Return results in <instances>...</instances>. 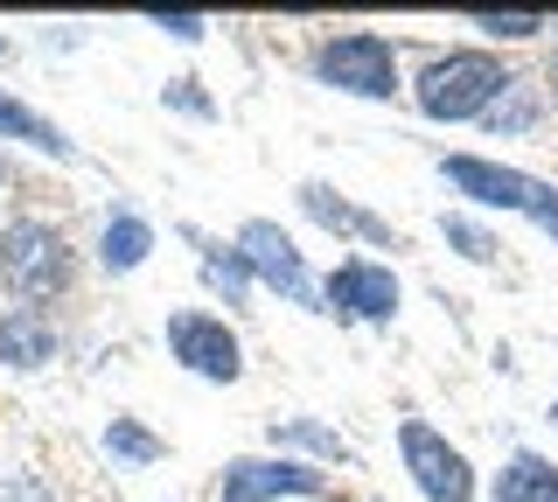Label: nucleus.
I'll list each match as a JSON object with an SVG mask.
<instances>
[{
  "mask_svg": "<svg viewBox=\"0 0 558 502\" xmlns=\"http://www.w3.org/2000/svg\"><path fill=\"white\" fill-rule=\"evenodd\" d=\"M0 502H63L35 467H0Z\"/></svg>",
  "mask_w": 558,
  "mask_h": 502,
  "instance_id": "23",
  "label": "nucleus"
},
{
  "mask_svg": "<svg viewBox=\"0 0 558 502\" xmlns=\"http://www.w3.org/2000/svg\"><path fill=\"white\" fill-rule=\"evenodd\" d=\"M523 63L482 42H426L412 49V77H405V106L426 126H482L496 112V98L517 84Z\"/></svg>",
  "mask_w": 558,
  "mask_h": 502,
  "instance_id": "1",
  "label": "nucleus"
},
{
  "mask_svg": "<svg viewBox=\"0 0 558 502\" xmlns=\"http://www.w3.org/2000/svg\"><path fill=\"white\" fill-rule=\"evenodd\" d=\"M537 77H545V98H551V112H558V28H551V42H545V71H537Z\"/></svg>",
  "mask_w": 558,
  "mask_h": 502,
  "instance_id": "26",
  "label": "nucleus"
},
{
  "mask_svg": "<svg viewBox=\"0 0 558 502\" xmlns=\"http://www.w3.org/2000/svg\"><path fill=\"white\" fill-rule=\"evenodd\" d=\"M391 454H398V475L426 502H482V467L468 461L461 440H447V426L405 412V419L391 426Z\"/></svg>",
  "mask_w": 558,
  "mask_h": 502,
  "instance_id": "6",
  "label": "nucleus"
},
{
  "mask_svg": "<svg viewBox=\"0 0 558 502\" xmlns=\"http://www.w3.org/2000/svg\"><path fill=\"white\" fill-rule=\"evenodd\" d=\"M293 210H301V223H314L322 237H336L342 252H371V258H391V266H398V252H405V231H398L391 217L371 210L363 196H349V188L322 182V175L293 182Z\"/></svg>",
  "mask_w": 558,
  "mask_h": 502,
  "instance_id": "10",
  "label": "nucleus"
},
{
  "mask_svg": "<svg viewBox=\"0 0 558 502\" xmlns=\"http://www.w3.org/2000/svg\"><path fill=\"white\" fill-rule=\"evenodd\" d=\"M70 350V335H63V321L57 315H35V307H0V370H14V377H43V370H57Z\"/></svg>",
  "mask_w": 558,
  "mask_h": 502,
  "instance_id": "14",
  "label": "nucleus"
},
{
  "mask_svg": "<svg viewBox=\"0 0 558 502\" xmlns=\"http://www.w3.org/2000/svg\"><path fill=\"white\" fill-rule=\"evenodd\" d=\"M174 237L189 245V258H196V280H203V301L217 307V315H244V307L258 301V280H252V266H244V252L231 245L223 231H209V223H174Z\"/></svg>",
  "mask_w": 558,
  "mask_h": 502,
  "instance_id": "12",
  "label": "nucleus"
},
{
  "mask_svg": "<svg viewBox=\"0 0 558 502\" xmlns=\"http://www.w3.org/2000/svg\"><path fill=\"white\" fill-rule=\"evenodd\" d=\"M433 175L447 182V196L461 203V210L517 217V223H531V210L545 203V188H551V175H531V168L502 161V154H482V147H447L440 161H433Z\"/></svg>",
  "mask_w": 558,
  "mask_h": 502,
  "instance_id": "4",
  "label": "nucleus"
},
{
  "mask_svg": "<svg viewBox=\"0 0 558 502\" xmlns=\"http://www.w3.org/2000/svg\"><path fill=\"white\" fill-rule=\"evenodd\" d=\"M231 245L244 252L258 293H272L279 307H301V315H322V272H314V258L301 252V237L279 217H244L231 231Z\"/></svg>",
  "mask_w": 558,
  "mask_h": 502,
  "instance_id": "8",
  "label": "nucleus"
},
{
  "mask_svg": "<svg viewBox=\"0 0 558 502\" xmlns=\"http://www.w3.org/2000/svg\"><path fill=\"white\" fill-rule=\"evenodd\" d=\"M322 315L342 328H398V315H405V272L391 258L342 252L336 266H322Z\"/></svg>",
  "mask_w": 558,
  "mask_h": 502,
  "instance_id": "7",
  "label": "nucleus"
},
{
  "mask_svg": "<svg viewBox=\"0 0 558 502\" xmlns=\"http://www.w3.org/2000/svg\"><path fill=\"white\" fill-rule=\"evenodd\" d=\"M84 272H92V258H84V245L63 223H49L35 210H14L0 223V293H8V307H35V315L70 307Z\"/></svg>",
  "mask_w": 558,
  "mask_h": 502,
  "instance_id": "2",
  "label": "nucleus"
},
{
  "mask_svg": "<svg viewBox=\"0 0 558 502\" xmlns=\"http://www.w3.org/2000/svg\"><path fill=\"white\" fill-rule=\"evenodd\" d=\"M482 502H558V461L545 446H510L496 475H482Z\"/></svg>",
  "mask_w": 558,
  "mask_h": 502,
  "instance_id": "16",
  "label": "nucleus"
},
{
  "mask_svg": "<svg viewBox=\"0 0 558 502\" xmlns=\"http://www.w3.org/2000/svg\"><path fill=\"white\" fill-rule=\"evenodd\" d=\"M209 502H336V475L252 446V454H223V467L209 475Z\"/></svg>",
  "mask_w": 558,
  "mask_h": 502,
  "instance_id": "9",
  "label": "nucleus"
},
{
  "mask_svg": "<svg viewBox=\"0 0 558 502\" xmlns=\"http://www.w3.org/2000/svg\"><path fill=\"white\" fill-rule=\"evenodd\" d=\"M161 112H168V119H189V126H217V119H223L217 91H209L196 71H182V77L161 84Z\"/></svg>",
  "mask_w": 558,
  "mask_h": 502,
  "instance_id": "21",
  "label": "nucleus"
},
{
  "mask_svg": "<svg viewBox=\"0 0 558 502\" xmlns=\"http://www.w3.org/2000/svg\"><path fill=\"white\" fill-rule=\"evenodd\" d=\"M545 426H551V432H558V391H551V405H545Z\"/></svg>",
  "mask_w": 558,
  "mask_h": 502,
  "instance_id": "28",
  "label": "nucleus"
},
{
  "mask_svg": "<svg viewBox=\"0 0 558 502\" xmlns=\"http://www.w3.org/2000/svg\"><path fill=\"white\" fill-rule=\"evenodd\" d=\"M266 446L272 454H293L307 467H356V446H349V432L336 419H322V412H279V419H266Z\"/></svg>",
  "mask_w": 558,
  "mask_h": 502,
  "instance_id": "15",
  "label": "nucleus"
},
{
  "mask_svg": "<svg viewBox=\"0 0 558 502\" xmlns=\"http://www.w3.org/2000/svg\"><path fill=\"white\" fill-rule=\"evenodd\" d=\"M461 22L475 28L482 49H502V57H510V49H545L551 28H558L551 14H537V8H468Z\"/></svg>",
  "mask_w": 558,
  "mask_h": 502,
  "instance_id": "18",
  "label": "nucleus"
},
{
  "mask_svg": "<svg viewBox=\"0 0 558 502\" xmlns=\"http://www.w3.org/2000/svg\"><path fill=\"white\" fill-rule=\"evenodd\" d=\"M98 454L119 467V475H147V467L168 461V440L154 432L140 412H112V419L98 426Z\"/></svg>",
  "mask_w": 558,
  "mask_h": 502,
  "instance_id": "19",
  "label": "nucleus"
},
{
  "mask_svg": "<svg viewBox=\"0 0 558 502\" xmlns=\"http://www.w3.org/2000/svg\"><path fill=\"white\" fill-rule=\"evenodd\" d=\"M84 36H92L84 22H63V28H43L35 42H43V57H70V49H84Z\"/></svg>",
  "mask_w": 558,
  "mask_h": 502,
  "instance_id": "24",
  "label": "nucleus"
},
{
  "mask_svg": "<svg viewBox=\"0 0 558 502\" xmlns=\"http://www.w3.org/2000/svg\"><path fill=\"white\" fill-rule=\"evenodd\" d=\"M301 77L314 91L356 98V106H398L412 77V49L384 28H322L301 49Z\"/></svg>",
  "mask_w": 558,
  "mask_h": 502,
  "instance_id": "3",
  "label": "nucleus"
},
{
  "mask_svg": "<svg viewBox=\"0 0 558 502\" xmlns=\"http://www.w3.org/2000/svg\"><path fill=\"white\" fill-rule=\"evenodd\" d=\"M0 147H22V154H35V161H57V168H84V147H77V133L63 126V119H49L35 98H22V91H8L0 84Z\"/></svg>",
  "mask_w": 558,
  "mask_h": 502,
  "instance_id": "13",
  "label": "nucleus"
},
{
  "mask_svg": "<svg viewBox=\"0 0 558 502\" xmlns=\"http://www.w3.org/2000/svg\"><path fill=\"white\" fill-rule=\"evenodd\" d=\"M545 119H551V98H545V77H531V71H517V84L496 98V112L482 119V140H537L545 133Z\"/></svg>",
  "mask_w": 558,
  "mask_h": 502,
  "instance_id": "17",
  "label": "nucleus"
},
{
  "mask_svg": "<svg viewBox=\"0 0 558 502\" xmlns=\"http://www.w3.org/2000/svg\"><path fill=\"white\" fill-rule=\"evenodd\" d=\"M147 28L154 36H168V42H182V49H196V42H209V14H196V8H147Z\"/></svg>",
  "mask_w": 558,
  "mask_h": 502,
  "instance_id": "22",
  "label": "nucleus"
},
{
  "mask_svg": "<svg viewBox=\"0 0 558 502\" xmlns=\"http://www.w3.org/2000/svg\"><path fill=\"white\" fill-rule=\"evenodd\" d=\"M531 231L545 237V245H558V182L545 188V203H537V210H531Z\"/></svg>",
  "mask_w": 558,
  "mask_h": 502,
  "instance_id": "25",
  "label": "nucleus"
},
{
  "mask_svg": "<svg viewBox=\"0 0 558 502\" xmlns=\"http://www.w3.org/2000/svg\"><path fill=\"white\" fill-rule=\"evenodd\" d=\"M433 231H440V245L461 258V266H482V272H496L502 266V231H496V217H475V210H440L433 217Z\"/></svg>",
  "mask_w": 558,
  "mask_h": 502,
  "instance_id": "20",
  "label": "nucleus"
},
{
  "mask_svg": "<svg viewBox=\"0 0 558 502\" xmlns=\"http://www.w3.org/2000/svg\"><path fill=\"white\" fill-rule=\"evenodd\" d=\"M161 350H168V363H174L182 377H196V384H217V391L244 384V370H252L238 321L217 315L209 301L168 307V315H161Z\"/></svg>",
  "mask_w": 558,
  "mask_h": 502,
  "instance_id": "5",
  "label": "nucleus"
},
{
  "mask_svg": "<svg viewBox=\"0 0 558 502\" xmlns=\"http://www.w3.org/2000/svg\"><path fill=\"white\" fill-rule=\"evenodd\" d=\"M14 57V42H8V28H0V63H8Z\"/></svg>",
  "mask_w": 558,
  "mask_h": 502,
  "instance_id": "29",
  "label": "nucleus"
},
{
  "mask_svg": "<svg viewBox=\"0 0 558 502\" xmlns=\"http://www.w3.org/2000/svg\"><path fill=\"white\" fill-rule=\"evenodd\" d=\"M8 188H14V154L0 147V196H8Z\"/></svg>",
  "mask_w": 558,
  "mask_h": 502,
  "instance_id": "27",
  "label": "nucleus"
},
{
  "mask_svg": "<svg viewBox=\"0 0 558 502\" xmlns=\"http://www.w3.org/2000/svg\"><path fill=\"white\" fill-rule=\"evenodd\" d=\"M154 252H161V223L140 210L133 196H112V203H105L92 245H84V258H92L98 280H140V272L154 266Z\"/></svg>",
  "mask_w": 558,
  "mask_h": 502,
  "instance_id": "11",
  "label": "nucleus"
},
{
  "mask_svg": "<svg viewBox=\"0 0 558 502\" xmlns=\"http://www.w3.org/2000/svg\"><path fill=\"white\" fill-rule=\"evenodd\" d=\"M168 502H174V495H168Z\"/></svg>",
  "mask_w": 558,
  "mask_h": 502,
  "instance_id": "30",
  "label": "nucleus"
}]
</instances>
